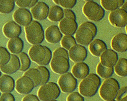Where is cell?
I'll return each mask as SVG.
<instances>
[{
  "label": "cell",
  "mask_w": 127,
  "mask_h": 101,
  "mask_svg": "<svg viewBox=\"0 0 127 101\" xmlns=\"http://www.w3.org/2000/svg\"><path fill=\"white\" fill-rule=\"evenodd\" d=\"M101 84V80L99 76L94 73L88 74L83 79L79 85V93L83 97L91 98L98 92Z\"/></svg>",
  "instance_id": "obj_1"
},
{
  "label": "cell",
  "mask_w": 127,
  "mask_h": 101,
  "mask_svg": "<svg viewBox=\"0 0 127 101\" xmlns=\"http://www.w3.org/2000/svg\"><path fill=\"white\" fill-rule=\"evenodd\" d=\"M26 39L32 45L40 44L45 39V32L40 23L32 21L30 24L25 27Z\"/></svg>",
  "instance_id": "obj_2"
},
{
  "label": "cell",
  "mask_w": 127,
  "mask_h": 101,
  "mask_svg": "<svg viewBox=\"0 0 127 101\" xmlns=\"http://www.w3.org/2000/svg\"><path fill=\"white\" fill-rule=\"evenodd\" d=\"M120 88V84L117 79L113 78H107L100 86L99 95L103 100L105 101L114 100L116 98Z\"/></svg>",
  "instance_id": "obj_3"
},
{
  "label": "cell",
  "mask_w": 127,
  "mask_h": 101,
  "mask_svg": "<svg viewBox=\"0 0 127 101\" xmlns=\"http://www.w3.org/2000/svg\"><path fill=\"white\" fill-rule=\"evenodd\" d=\"M61 93L58 85L53 82H48L41 86L38 91V98L42 101L56 100Z\"/></svg>",
  "instance_id": "obj_4"
},
{
  "label": "cell",
  "mask_w": 127,
  "mask_h": 101,
  "mask_svg": "<svg viewBox=\"0 0 127 101\" xmlns=\"http://www.w3.org/2000/svg\"><path fill=\"white\" fill-rule=\"evenodd\" d=\"M83 12L87 18L95 22L101 21L105 16V10L94 1H87L84 5Z\"/></svg>",
  "instance_id": "obj_5"
},
{
  "label": "cell",
  "mask_w": 127,
  "mask_h": 101,
  "mask_svg": "<svg viewBox=\"0 0 127 101\" xmlns=\"http://www.w3.org/2000/svg\"><path fill=\"white\" fill-rule=\"evenodd\" d=\"M60 89L64 93H71L76 89L78 82L75 77L71 73L62 74L58 81Z\"/></svg>",
  "instance_id": "obj_6"
},
{
  "label": "cell",
  "mask_w": 127,
  "mask_h": 101,
  "mask_svg": "<svg viewBox=\"0 0 127 101\" xmlns=\"http://www.w3.org/2000/svg\"><path fill=\"white\" fill-rule=\"evenodd\" d=\"M110 23L117 27H124L127 24V12L122 8L111 11L109 16Z\"/></svg>",
  "instance_id": "obj_7"
},
{
  "label": "cell",
  "mask_w": 127,
  "mask_h": 101,
  "mask_svg": "<svg viewBox=\"0 0 127 101\" xmlns=\"http://www.w3.org/2000/svg\"><path fill=\"white\" fill-rule=\"evenodd\" d=\"M75 39L78 44L86 46L94 40V35L89 28L81 25L75 33Z\"/></svg>",
  "instance_id": "obj_8"
},
{
  "label": "cell",
  "mask_w": 127,
  "mask_h": 101,
  "mask_svg": "<svg viewBox=\"0 0 127 101\" xmlns=\"http://www.w3.org/2000/svg\"><path fill=\"white\" fill-rule=\"evenodd\" d=\"M50 67L54 73L63 74L68 71L70 65L69 60L62 57H55L51 60Z\"/></svg>",
  "instance_id": "obj_9"
},
{
  "label": "cell",
  "mask_w": 127,
  "mask_h": 101,
  "mask_svg": "<svg viewBox=\"0 0 127 101\" xmlns=\"http://www.w3.org/2000/svg\"><path fill=\"white\" fill-rule=\"evenodd\" d=\"M13 19L16 23L22 26H27L33 21L31 11L24 7L18 8L13 14Z\"/></svg>",
  "instance_id": "obj_10"
},
{
  "label": "cell",
  "mask_w": 127,
  "mask_h": 101,
  "mask_svg": "<svg viewBox=\"0 0 127 101\" xmlns=\"http://www.w3.org/2000/svg\"><path fill=\"white\" fill-rule=\"evenodd\" d=\"M15 88L21 94H29L35 88L33 82L29 77L23 75L15 83Z\"/></svg>",
  "instance_id": "obj_11"
},
{
  "label": "cell",
  "mask_w": 127,
  "mask_h": 101,
  "mask_svg": "<svg viewBox=\"0 0 127 101\" xmlns=\"http://www.w3.org/2000/svg\"><path fill=\"white\" fill-rule=\"evenodd\" d=\"M78 28L76 20L69 17H64L60 21L59 29L62 34L65 35H73Z\"/></svg>",
  "instance_id": "obj_12"
},
{
  "label": "cell",
  "mask_w": 127,
  "mask_h": 101,
  "mask_svg": "<svg viewBox=\"0 0 127 101\" xmlns=\"http://www.w3.org/2000/svg\"><path fill=\"white\" fill-rule=\"evenodd\" d=\"M69 58L75 63L84 62L88 56L87 49L83 45L78 44L72 47L68 52Z\"/></svg>",
  "instance_id": "obj_13"
},
{
  "label": "cell",
  "mask_w": 127,
  "mask_h": 101,
  "mask_svg": "<svg viewBox=\"0 0 127 101\" xmlns=\"http://www.w3.org/2000/svg\"><path fill=\"white\" fill-rule=\"evenodd\" d=\"M50 8L44 2H38L33 7H31V12L32 17L37 21H43L48 17Z\"/></svg>",
  "instance_id": "obj_14"
},
{
  "label": "cell",
  "mask_w": 127,
  "mask_h": 101,
  "mask_svg": "<svg viewBox=\"0 0 127 101\" xmlns=\"http://www.w3.org/2000/svg\"><path fill=\"white\" fill-rule=\"evenodd\" d=\"M29 56L33 62L40 65L46 56V50L44 46L40 44L33 45L29 51Z\"/></svg>",
  "instance_id": "obj_15"
},
{
  "label": "cell",
  "mask_w": 127,
  "mask_h": 101,
  "mask_svg": "<svg viewBox=\"0 0 127 101\" xmlns=\"http://www.w3.org/2000/svg\"><path fill=\"white\" fill-rule=\"evenodd\" d=\"M118 60L117 53L114 50L107 49L100 56V63L106 67H114Z\"/></svg>",
  "instance_id": "obj_16"
},
{
  "label": "cell",
  "mask_w": 127,
  "mask_h": 101,
  "mask_svg": "<svg viewBox=\"0 0 127 101\" xmlns=\"http://www.w3.org/2000/svg\"><path fill=\"white\" fill-rule=\"evenodd\" d=\"M111 47L114 50L120 53L127 51V34L120 33L115 35L111 41Z\"/></svg>",
  "instance_id": "obj_17"
},
{
  "label": "cell",
  "mask_w": 127,
  "mask_h": 101,
  "mask_svg": "<svg viewBox=\"0 0 127 101\" xmlns=\"http://www.w3.org/2000/svg\"><path fill=\"white\" fill-rule=\"evenodd\" d=\"M2 32L5 37L12 38L19 37L22 32V29L21 26L15 21H11L5 24L2 28Z\"/></svg>",
  "instance_id": "obj_18"
},
{
  "label": "cell",
  "mask_w": 127,
  "mask_h": 101,
  "mask_svg": "<svg viewBox=\"0 0 127 101\" xmlns=\"http://www.w3.org/2000/svg\"><path fill=\"white\" fill-rule=\"evenodd\" d=\"M21 67L19 58L18 56L14 54H11L9 62L4 65H0V70L6 74H12L19 69Z\"/></svg>",
  "instance_id": "obj_19"
},
{
  "label": "cell",
  "mask_w": 127,
  "mask_h": 101,
  "mask_svg": "<svg viewBox=\"0 0 127 101\" xmlns=\"http://www.w3.org/2000/svg\"><path fill=\"white\" fill-rule=\"evenodd\" d=\"M45 37L50 43H57L62 40L63 34L59 27L56 25L49 26L45 32Z\"/></svg>",
  "instance_id": "obj_20"
},
{
  "label": "cell",
  "mask_w": 127,
  "mask_h": 101,
  "mask_svg": "<svg viewBox=\"0 0 127 101\" xmlns=\"http://www.w3.org/2000/svg\"><path fill=\"white\" fill-rule=\"evenodd\" d=\"M72 74L77 79H83L89 74V67L83 62L76 63L71 69Z\"/></svg>",
  "instance_id": "obj_21"
},
{
  "label": "cell",
  "mask_w": 127,
  "mask_h": 101,
  "mask_svg": "<svg viewBox=\"0 0 127 101\" xmlns=\"http://www.w3.org/2000/svg\"><path fill=\"white\" fill-rule=\"evenodd\" d=\"M89 49L92 55L95 57H100L102 53L107 49L105 42L100 39H94L90 43Z\"/></svg>",
  "instance_id": "obj_22"
},
{
  "label": "cell",
  "mask_w": 127,
  "mask_h": 101,
  "mask_svg": "<svg viewBox=\"0 0 127 101\" xmlns=\"http://www.w3.org/2000/svg\"><path fill=\"white\" fill-rule=\"evenodd\" d=\"M15 88V81L9 75L4 74L0 77V92L11 93Z\"/></svg>",
  "instance_id": "obj_23"
},
{
  "label": "cell",
  "mask_w": 127,
  "mask_h": 101,
  "mask_svg": "<svg viewBox=\"0 0 127 101\" xmlns=\"http://www.w3.org/2000/svg\"><path fill=\"white\" fill-rule=\"evenodd\" d=\"M9 51L12 54L18 55L24 48V42L19 37L10 38L7 44Z\"/></svg>",
  "instance_id": "obj_24"
},
{
  "label": "cell",
  "mask_w": 127,
  "mask_h": 101,
  "mask_svg": "<svg viewBox=\"0 0 127 101\" xmlns=\"http://www.w3.org/2000/svg\"><path fill=\"white\" fill-rule=\"evenodd\" d=\"M48 19L52 22H58L64 18V12L62 7L58 5H54L50 8Z\"/></svg>",
  "instance_id": "obj_25"
},
{
  "label": "cell",
  "mask_w": 127,
  "mask_h": 101,
  "mask_svg": "<svg viewBox=\"0 0 127 101\" xmlns=\"http://www.w3.org/2000/svg\"><path fill=\"white\" fill-rule=\"evenodd\" d=\"M24 75L29 77L33 81L35 88L38 87L41 84L42 75L40 74V72L37 68H30L27 69L24 73Z\"/></svg>",
  "instance_id": "obj_26"
},
{
  "label": "cell",
  "mask_w": 127,
  "mask_h": 101,
  "mask_svg": "<svg viewBox=\"0 0 127 101\" xmlns=\"http://www.w3.org/2000/svg\"><path fill=\"white\" fill-rule=\"evenodd\" d=\"M114 71L120 77L127 76V59L120 58L114 66Z\"/></svg>",
  "instance_id": "obj_27"
},
{
  "label": "cell",
  "mask_w": 127,
  "mask_h": 101,
  "mask_svg": "<svg viewBox=\"0 0 127 101\" xmlns=\"http://www.w3.org/2000/svg\"><path fill=\"white\" fill-rule=\"evenodd\" d=\"M96 71L99 76L104 79H107L113 75L114 73V68L104 67L101 63H99L97 66Z\"/></svg>",
  "instance_id": "obj_28"
},
{
  "label": "cell",
  "mask_w": 127,
  "mask_h": 101,
  "mask_svg": "<svg viewBox=\"0 0 127 101\" xmlns=\"http://www.w3.org/2000/svg\"><path fill=\"white\" fill-rule=\"evenodd\" d=\"M18 57L19 58L21 67L19 71H26L29 69L31 64V58L25 52H21L18 54Z\"/></svg>",
  "instance_id": "obj_29"
},
{
  "label": "cell",
  "mask_w": 127,
  "mask_h": 101,
  "mask_svg": "<svg viewBox=\"0 0 127 101\" xmlns=\"http://www.w3.org/2000/svg\"><path fill=\"white\" fill-rule=\"evenodd\" d=\"M77 44L75 37L73 35H64L61 40V45L64 48L69 50L72 47Z\"/></svg>",
  "instance_id": "obj_30"
},
{
  "label": "cell",
  "mask_w": 127,
  "mask_h": 101,
  "mask_svg": "<svg viewBox=\"0 0 127 101\" xmlns=\"http://www.w3.org/2000/svg\"><path fill=\"white\" fill-rule=\"evenodd\" d=\"M102 7L109 11L119 8V0H100Z\"/></svg>",
  "instance_id": "obj_31"
},
{
  "label": "cell",
  "mask_w": 127,
  "mask_h": 101,
  "mask_svg": "<svg viewBox=\"0 0 127 101\" xmlns=\"http://www.w3.org/2000/svg\"><path fill=\"white\" fill-rule=\"evenodd\" d=\"M11 59V53L6 48L0 47V65H6Z\"/></svg>",
  "instance_id": "obj_32"
},
{
  "label": "cell",
  "mask_w": 127,
  "mask_h": 101,
  "mask_svg": "<svg viewBox=\"0 0 127 101\" xmlns=\"http://www.w3.org/2000/svg\"><path fill=\"white\" fill-rule=\"evenodd\" d=\"M36 68L39 70L41 75H42V82H41L40 85H43L48 83L50 79V71L48 68L45 66L41 65L38 66Z\"/></svg>",
  "instance_id": "obj_33"
},
{
  "label": "cell",
  "mask_w": 127,
  "mask_h": 101,
  "mask_svg": "<svg viewBox=\"0 0 127 101\" xmlns=\"http://www.w3.org/2000/svg\"><path fill=\"white\" fill-rule=\"evenodd\" d=\"M16 2L10 4H0V13L9 14L12 12L15 7Z\"/></svg>",
  "instance_id": "obj_34"
},
{
  "label": "cell",
  "mask_w": 127,
  "mask_h": 101,
  "mask_svg": "<svg viewBox=\"0 0 127 101\" xmlns=\"http://www.w3.org/2000/svg\"><path fill=\"white\" fill-rule=\"evenodd\" d=\"M115 99L117 101H127V86L119 89Z\"/></svg>",
  "instance_id": "obj_35"
},
{
  "label": "cell",
  "mask_w": 127,
  "mask_h": 101,
  "mask_svg": "<svg viewBox=\"0 0 127 101\" xmlns=\"http://www.w3.org/2000/svg\"><path fill=\"white\" fill-rule=\"evenodd\" d=\"M52 56H53V57H64V58H66L68 60H69V58L68 51L65 48H63V47H60V48H58L57 49H56L53 52Z\"/></svg>",
  "instance_id": "obj_36"
},
{
  "label": "cell",
  "mask_w": 127,
  "mask_h": 101,
  "mask_svg": "<svg viewBox=\"0 0 127 101\" xmlns=\"http://www.w3.org/2000/svg\"><path fill=\"white\" fill-rule=\"evenodd\" d=\"M76 2L77 0H58V5L66 9H71L74 7Z\"/></svg>",
  "instance_id": "obj_37"
},
{
  "label": "cell",
  "mask_w": 127,
  "mask_h": 101,
  "mask_svg": "<svg viewBox=\"0 0 127 101\" xmlns=\"http://www.w3.org/2000/svg\"><path fill=\"white\" fill-rule=\"evenodd\" d=\"M66 101H84V99L80 93L73 92L67 97Z\"/></svg>",
  "instance_id": "obj_38"
},
{
  "label": "cell",
  "mask_w": 127,
  "mask_h": 101,
  "mask_svg": "<svg viewBox=\"0 0 127 101\" xmlns=\"http://www.w3.org/2000/svg\"><path fill=\"white\" fill-rule=\"evenodd\" d=\"M46 50V56L45 58L44 59V60L42 62V63H41V66H46L47 65L49 64L51 62V60L52 58V52L51 51V50L48 47L44 46Z\"/></svg>",
  "instance_id": "obj_39"
},
{
  "label": "cell",
  "mask_w": 127,
  "mask_h": 101,
  "mask_svg": "<svg viewBox=\"0 0 127 101\" xmlns=\"http://www.w3.org/2000/svg\"><path fill=\"white\" fill-rule=\"evenodd\" d=\"M81 25L89 28V29L92 31V32H93V34H94V37L97 35V29L96 26H95L94 23H93V22H89V21H86V22H83V23L81 24Z\"/></svg>",
  "instance_id": "obj_40"
},
{
  "label": "cell",
  "mask_w": 127,
  "mask_h": 101,
  "mask_svg": "<svg viewBox=\"0 0 127 101\" xmlns=\"http://www.w3.org/2000/svg\"><path fill=\"white\" fill-rule=\"evenodd\" d=\"M0 101H15V98L11 93H4L1 95Z\"/></svg>",
  "instance_id": "obj_41"
},
{
  "label": "cell",
  "mask_w": 127,
  "mask_h": 101,
  "mask_svg": "<svg viewBox=\"0 0 127 101\" xmlns=\"http://www.w3.org/2000/svg\"><path fill=\"white\" fill-rule=\"evenodd\" d=\"M32 0H16V4L20 7H29Z\"/></svg>",
  "instance_id": "obj_42"
},
{
  "label": "cell",
  "mask_w": 127,
  "mask_h": 101,
  "mask_svg": "<svg viewBox=\"0 0 127 101\" xmlns=\"http://www.w3.org/2000/svg\"><path fill=\"white\" fill-rule=\"evenodd\" d=\"M63 12H64V17H69V18L73 19L74 20L76 19L75 13L70 9H64Z\"/></svg>",
  "instance_id": "obj_43"
},
{
  "label": "cell",
  "mask_w": 127,
  "mask_h": 101,
  "mask_svg": "<svg viewBox=\"0 0 127 101\" xmlns=\"http://www.w3.org/2000/svg\"><path fill=\"white\" fill-rule=\"evenodd\" d=\"M22 101H40L39 98L33 94H27L22 99Z\"/></svg>",
  "instance_id": "obj_44"
},
{
  "label": "cell",
  "mask_w": 127,
  "mask_h": 101,
  "mask_svg": "<svg viewBox=\"0 0 127 101\" xmlns=\"http://www.w3.org/2000/svg\"><path fill=\"white\" fill-rule=\"evenodd\" d=\"M16 2V0H0V4H10Z\"/></svg>",
  "instance_id": "obj_45"
},
{
  "label": "cell",
  "mask_w": 127,
  "mask_h": 101,
  "mask_svg": "<svg viewBox=\"0 0 127 101\" xmlns=\"http://www.w3.org/2000/svg\"><path fill=\"white\" fill-rule=\"evenodd\" d=\"M37 2H38V0H32L31 4H30L29 7V8H31V7H33V6H34L37 3Z\"/></svg>",
  "instance_id": "obj_46"
},
{
  "label": "cell",
  "mask_w": 127,
  "mask_h": 101,
  "mask_svg": "<svg viewBox=\"0 0 127 101\" xmlns=\"http://www.w3.org/2000/svg\"><path fill=\"white\" fill-rule=\"evenodd\" d=\"M121 8L123 9H124L125 11H126L127 12V2H124V4L122 5V6Z\"/></svg>",
  "instance_id": "obj_47"
},
{
  "label": "cell",
  "mask_w": 127,
  "mask_h": 101,
  "mask_svg": "<svg viewBox=\"0 0 127 101\" xmlns=\"http://www.w3.org/2000/svg\"><path fill=\"white\" fill-rule=\"evenodd\" d=\"M119 7H122V5L124 4V2H125V0H119Z\"/></svg>",
  "instance_id": "obj_48"
},
{
  "label": "cell",
  "mask_w": 127,
  "mask_h": 101,
  "mask_svg": "<svg viewBox=\"0 0 127 101\" xmlns=\"http://www.w3.org/2000/svg\"><path fill=\"white\" fill-rule=\"evenodd\" d=\"M53 2L56 4H57V5L59 4V3H58V0H53Z\"/></svg>",
  "instance_id": "obj_49"
},
{
  "label": "cell",
  "mask_w": 127,
  "mask_h": 101,
  "mask_svg": "<svg viewBox=\"0 0 127 101\" xmlns=\"http://www.w3.org/2000/svg\"><path fill=\"white\" fill-rule=\"evenodd\" d=\"M86 1H94V0H84Z\"/></svg>",
  "instance_id": "obj_50"
},
{
  "label": "cell",
  "mask_w": 127,
  "mask_h": 101,
  "mask_svg": "<svg viewBox=\"0 0 127 101\" xmlns=\"http://www.w3.org/2000/svg\"><path fill=\"white\" fill-rule=\"evenodd\" d=\"M1 74H1V70H0V77L1 76Z\"/></svg>",
  "instance_id": "obj_51"
},
{
  "label": "cell",
  "mask_w": 127,
  "mask_h": 101,
  "mask_svg": "<svg viewBox=\"0 0 127 101\" xmlns=\"http://www.w3.org/2000/svg\"><path fill=\"white\" fill-rule=\"evenodd\" d=\"M115 101V99H114V100H111V101Z\"/></svg>",
  "instance_id": "obj_52"
},
{
  "label": "cell",
  "mask_w": 127,
  "mask_h": 101,
  "mask_svg": "<svg viewBox=\"0 0 127 101\" xmlns=\"http://www.w3.org/2000/svg\"><path fill=\"white\" fill-rule=\"evenodd\" d=\"M126 31H127V26H126Z\"/></svg>",
  "instance_id": "obj_53"
},
{
  "label": "cell",
  "mask_w": 127,
  "mask_h": 101,
  "mask_svg": "<svg viewBox=\"0 0 127 101\" xmlns=\"http://www.w3.org/2000/svg\"><path fill=\"white\" fill-rule=\"evenodd\" d=\"M57 101V100H53V101Z\"/></svg>",
  "instance_id": "obj_54"
},
{
  "label": "cell",
  "mask_w": 127,
  "mask_h": 101,
  "mask_svg": "<svg viewBox=\"0 0 127 101\" xmlns=\"http://www.w3.org/2000/svg\"><path fill=\"white\" fill-rule=\"evenodd\" d=\"M1 93H0V97H1Z\"/></svg>",
  "instance_id": "obj_55"
}]
</instances>
